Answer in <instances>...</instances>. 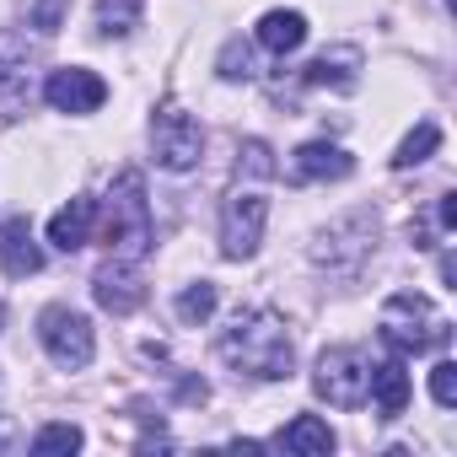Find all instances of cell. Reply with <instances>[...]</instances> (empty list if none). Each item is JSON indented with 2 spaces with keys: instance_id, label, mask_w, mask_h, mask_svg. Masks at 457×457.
Returning a JSON list of instances; mask_svg holds the SVG:
<instances>
[{
  "instance_id": "cell-1",
  "label": "cell",
  "mask_w": 457,
  "mask_h": 457,
  "mask_svg": "<svg viewBox=\"0 0 457 457\" xmlns=\"http://www.w3.org/2000/svg\"><path fill=\"white\" fill-rule=\"evenodd\" d=\"M215 355L243 371V377H259V382H280L296 371V345L286 334V318L275 307H248L232 318V328H220L215 339Z\"/></svg>"
},
{
  "instance_id": "cell-2",
  "label": "cell",
  "mask_w": 457,
  "mask_h": 457,
  "mask_svg": "<svg viewBox=\"0 0 457 457\" xmlns=\"http://www.w3.org/2000/svg\"><path fill=\"white\" fill-rule=\"evenodd\" d=\"M377 328H382V339H387L393 355H430V350H441V345L452 339L446 312H441L425 291H398V296H387L382 312H377Z\"/></svg>"
},
{
  "instance_id": "cell-3",
  "label": "cell",
  "mask_w": 457,
  "mask_h": 457,
  "mask_svg": "<svg viewBox=\"0 0 457 457\" xmlns=\"http://www.w3.org/2000/svg\"><path fill=\"white\" fill-rule=\"evenodd\" d=\"M145 253H151V199H145V178L129 167L108 188V259L140 264Z\"/></svg>"
},
{
  "instance_id": "cell-4",
  "label": "cell",
  "mask_w": 457,
  "mask_h": 457,
  "mask_svg": "<svg viewBox=\"0 0 457 457\" xmlns=\"http://www.w3.org/2000/svg\"><path fill=\"white\" fill-rule=\"evenodd\" d=\"M377 210H350L334 226H323V237L312 243V264L328 275H355L377 253Z\"/></svg>"
},
{
  "instance_id": "cell-5",
  "label": "cell",
  "mask_w": 457,
  "mask_h": 457,
  "mask_svg": "<svg viewBox=\"0 0 457 457\" xmlns=\"http://www.w3.org/2000/svg\"><path fill=\"white\" fill-rule=\"evenodd\" d=\"M312 393L334 409H361L371 398V355L361 345H334L312 366Z\"/></svg>"
},
{
  "instance_id": "cell-6",
  "label": "cell",
  "mask_w": 457,
  "mask_h": 457,
  "mask_svg": "<svg viewBox=\"0 0 457 457\" xmlns=\"http://www.w3.org/2000/svg\"><path fill=\"white\" fill-rule=\"evenodd\" d=\"M38 97V44L22 28H0V119H22Z\"/></svg>"
},
{
  "instance_id": "cell-7",
  "label": "cell",
  "mask_w": 457,
  "mask_h": 457,
  "mask_svg": "<svg viewBox=\"0 0 457 457\" xmlns=\"http://www.w3.org/2000/svg\"><path fill=\"white\" fill-rule=\"evenodd\" d=\"M151 156H156V167H167V172H194L199 156H204V129H199V119H194L188 108H178V103H162V108L151 113Z\"/></svg>"
},
{
  "instance_id": "cell-8",
  "label": "cell",
  "mask_w": 457,
  "mask_h": 457,
  "mask_svg": "<svg viewBox=\"0 0 457 457\" xmlns=\"http://www.w3.org/2000/svg\"><path fill=\"white\" fill-rule=\"evenodd\" d=\"M38 339H44V350H49V361L60 371H87L92 355H97L92 318L76 312V307H44L38 312Z\"/></svg>"
},
{
  "instance_id": "cell-9",
  "label": "cell",
  "mask_w": 457,
  "mask_h": 457,
  "mask_svg": "<svg viewBox=\"0 0 457 457\" xmlns=\"http://www.w3.org/2000/svg\"><path fill=\"white\" fill-rule=\"evenodd\" d=\"M264 226H270V199L259 188H237V194H226L220 204V253L226 259H253L259 243H264Z\"/></svg>"
},
{
  "instance_id": "cell-10",
  "label": "cell",
  "mask_w": 457,
  "mask_h": 457,
  "mask_svg": "<svg viewBox=\"0 0 457 457\" xmlns=\"http://www.w3.org/2000/svg\"><path fill=\"white\" fill-rule=\"evenodd\" d=\"M44 97H49L54 113H97V108L108 103V87H103L97 71H87V65H65V71H49Z\"/></svg>"
},
{
  "instance_id": "cell-11",
  "label": "cell",
  "mask_w": 457,
  "mask_h": 457,
  "mask_svg": "<svg viewBox=\"0 0 457 457\" xmlns=\"http://www.w3.org/2000/svg\"><path fill=\"white\" fill-rule=\"evenodd\" d=\"M350 172H355V156L345 145H334V140H307L291 156V178L296 183H339Z\"/></svg>"
},
{
  "instance_id": "cell-12",
  "label": "cell",
  "mask_w": 457,
  "mask_h": 457,
  "mask_svg": "<svg viewBox=\"0 0 457 457\" xmlns=\"http://www.w3.org/2000/svg\"><path fill=\"white\" fill-rule=\"evenodd\" d=\"M92 296H97V307H108L113 318H124V312H135L140 302H145V286H140V264H103L97 270V280H92Z\"/></svg>"
},
{
  "instance_id": "cell-13",
  "label": "cell",
  "mask_w": 457,
  "mask_h": 457,
  "mask_svg": "<svg viewBox=\"0 0 457 457\" xmlns=\"http://www.w3.org/2000/svg\"><path fill=\"white\" fill-rule=\"evenodd\" d=\"M92 220H97V199L76 194L65 210H54V215H49V243H54L60 253H76V248H87V237H92Z\"/></svg>"
},
{
  "instance_id": "cell-14",
  "label": "cell",
  "mask_w": 457,
  "mask_h": 457,
  "mask_svg": "<svg viewBox=\"0 0 457 457\" xmlns=\"http://www.w3.org/2000/svg\"><path fill=\"white\" fill-rule=\"evenodd\" d=\"M0 264H6L12 280H28V275L44 270V253H38V243H33V232H28L22 215L0 226Z\"/></svg>"
},
{
  "instance_id": "cell-15",
  "label": "cell",
  "mask_w": 457,
  "mask_h": 457,
  "mask_svg": "<svg viewBox=\"0 0 457 457\" xmlns=\"http://www.w3.org/2000/svg\"><path fill=\"white\" fill-rule=\"evenodd\" d=\"M355 81H361V49H350V44H339V49H328V54H318V60L307 65V87L350 92Z\"/></svg>"
},
{
  "instance_id": "cell-16",
  "label": "cell",
  "mask_w": 457,
  "mask_h": 457,
  "mask_svg": "<svg viewBox=\"0 0 457 457\" xmlns=\"http://www.w3.org/2000/svg\"><path fill=\"white\" fill-rule=\"evenodd\" d=\"M275 446H286L291 457H328V452H334V430H328V420H318V414H296V420L275 436Z\"/></svg>"
},
{
  "instance_id": "cell-17",
  "label": "cell",
  "mask_w": 457,
  "mask_h": 457,
  "mask_svg": "<svg viewBox=\"0 0 457 457\" xmlns=\"http://www.w3.org/2000/svg\"><path fill=\"white\" fill-rule=\"evenodd\" d=\"M253 38H259L270 54H296V49L307 44V17H302V12H264L259 28H253Z\"/></svg>"
},
{
  "instance_id": "cell-18",
  "label": "cell",
  "mask_w": 457,
  "mask_h": 457,
  "mask_svg": "<svg viewBox=\"0 0 457 457\" xmlns=\"http://www.w3.org/2000/svg\"><path fill=\"white\" fill-rule=\"evenodd\" d=\"M371 398H377L382 420H393V414H403V409H409V371H403V355H393V361L371 366Z\"/></svg>"
},
{
  "instance_id": "cell-19",
  "label": "cell",
  "mask_w": 457,
  "mask_h": 457,
  "mask_svg": "<svg viewBox=\"0 0 457 457\" xmlns=\"http://www.w3.org/2000/svg\"><path fill=\"white\" fill-rule=\"evenodd\" d=\"M140 12H145V0H97V6H92L103 38H129L140 28Z\"/></svg>"
},
{
  "instance_id": "cell-20",
  "label": "cell",
  "mask_w": 457,
  "mask_h": 457,
  "mask_svg": "<svg viewBox=\"0 0 457 457\" xmlns=\"http://www.w3.org/2000/svg\"><path fill=\"white\" fill-rule=\"evenodd\" d=\"M436 145H441V124H430V119H425V124H414V129L403 135V145L393 151V167H398V172H414L420 162H430V156H436Z\"/></svg>"
},
{
  "instance_id": "cell-21",
  "label": "cell",
  "mask_w": 457,
  "mask_h": 457,
  "mask_svg": "<svg viewBox=\"0 0 457 457\" xmlns=\"http://www.w3.org/2000/svg\"><path fill=\"white\" fill-rule=\"evenodd\" d=\"M87 446V436H81V425H71V420H49L38 436H33V457H71V452H81Z\"/></svg>"
},
{
  "instance_id": "cell-22",
  "label": "cell",
  "mask_w": 457,
  "mask_h": 457,
  "mask_svg": "<svg viewBox=\"0 0 457 457\" xmlns=\"http://www.w3.org/2000/svg\"><path fill=\"white\" fill-rule=\"evenodd\" d=\"M215 307H220V291H215L210 280H194V286H183V296H178V318H183V323H210Z\"/></svg>"
},
{
  "instance_id": "cell-23",
  "label": "cell",
  "mask_w": 457,
  "mask_h": 457,
  "mask_svg": "<svg viewBox=\"0 0 457 457\" xmlns=\"http://www.w3.org/2000/svg\"><path fill=\"white\" fill-rule=\"evenodd\" d=\"M220 76L226 81H253L259 71H253V49L243 44V38H226V49H220Z\"/></svg>"
},
{
  "instance_id": "cell-24",
  "label": "cell",
  "mask_w": 457,
  "mask_h": 457,
  "mask_svg": "<svg viewBox=\"0 0 457 457\" xmlns=\"http://www.w3.org/2000/svg\"><path fill=\"white\" fill-rule=\"evenodd\" d=\"M430 398H436L441 409L457 403V361H436V366H430Z\"/></svg>"
},
{
  "instance_id": "cell-25",
  "label": "cell",
  "mask_w": 457,
  "mask_h": 457,
  "mask_svg": "<svg viewBox=\"0 0 457 457\" xmlns=\"http://www.w3.org/2000/svg\"><path fill=\"white\" fill-rule=\"evenodd\" d=\"M243 167H248V172H259V178H270V172H275L270 145H264V140H248V145H243Z\"/></svg>"
},
{
  "instance_id": "cell-26",
  "label": "cell",
  "mask_w": 457,
  "mask_h": 457,
  "mask_svg": "<svg viewBox=\"0 0 457 457\" xmlns=\"http://www.w3.org/2000/svg\"><path fill=\"white\" fill-rule=\"evenodd\" d=\"M436 226H441V232H452V226H457V194H441L436 199Z\"/></svg>"
}]
</instances>
